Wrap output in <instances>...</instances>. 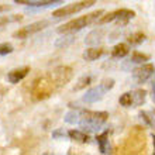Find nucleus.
I'll list each match as a JSON object with an SVG mask.
<instances>
[{
    "label": "nucleus",
    "mask_w": 155,
    "mask_h": 155,
    "mask_svg": "<svg viewBox=\"0 0 155 155\" xmlns=\"http://www.w3.org/2000/svg\"><path fill=\"white\" fill-rule=\"evenodd\" d=\"M65 123L72 126H81L83 131L96 133L102 128L107 121L109 113L107 111H92L86 109H74L65 114Z\"/></svg>",
    "instance_id": "f257e3e1"
},
{
    "label": "nucleus",
    "mask_w": 155,
    "mask_h": 155,
    "mask_svg": "<svg viewBox=\"0 0 155 155\" xmlns=\"http://www.w3.org/2000/svg\"><path fill=\"white\" fill-rule=\"evenodd\" d=\"M104 14L103 10H97L94 13H90V14H86V16L78 17L75 20H71L68 23H65L64 25H61L58 28V33L59 34H66V33H76V31H81L87 25L93 24V23H97V20Z\"/></svg>",
    "instance_id": "f03ea898"
},
{
    "label": "nucleus",
    "mask_w": 155,
    "mask_h": 155,
    "mask_svg": "<svg viewBox=\"0 0 155 155\" xmlns=\"http://www.w3.org/2000/svg\"><path fill=\"white\" fill-rule=\"evenodd\" d=\"M58 86L55 85L54 79L51 78V75H44V76L38 78L33 82V86H31V94L35 100H42V99H47L52 94L54 90H57Z\"/></svg>",
    "instance_id": "7ed1b4c3"
},
{
    "label": "nucleus",
    "mask_w": 155,
    "mask_h": 155,
    "mask_svg": "<svg viewBox=\"0 0 155 155\" xmlns=\"http://www.w3.org/2000/svg\"><path fill=\"white\" fill-rule=\"evenodd\" d=\"M113 86H114V79H104V81H103L102 83H99L97 86L90 87V89L83 94L82 100L86 103L100 102V100L104 97V94H106L109 90L113 89Z\"/></svg>",
    "instance_id": "20e7f679"
},
{
    "label": "nucleus",
    "mask_w": 155,
    "mask_h": 155,
    "mask_svg": "<svg viewBox=\"0 0 155 155\" xmlns=\"http://www.w3.org/2000/svg\"><path fill=\"white\" fill-rule=\"evenodd\" d=\"M94 3H96V0H82V2H76V3L72 4H66L64 7H59L55 12H52V17L54 18H64V17L74 16V14L85 10V8L92 7Z\"/></svg>",
    "instance_id": "39448f33"
},
{
    "label": "nucleus",
    "mask_w": 155,
    "mask_h": 155,
    "mask_svg": "<svg viewBox=\"0 0 155 155\" xmlns=\"http://www.w3.org/2000/svg\"><path fill=\"white\" fill-rule=\"evenodd\" d=\"M49 25L48 20H41V21H35V23H31V24L25 25V27H21L20 30H17L16 33L13 34L14 38H18V40H24V38H28L30 35H33L35 33H40L44 28H47Z\"/></svg>",
    "instance_id": "423d86ee"
},
{
    "label": "nucleus",
    "mask_w": 155,
    "mask_h": 155,
    "mask_svg": "<svg viewBox=\"0 0 155 155\" xmlns=\"http://www.w3.org/2000/svg\"><path fill=\"white\" fill-rule=\"evenodd\" d=\"M155 74V66L152 64H141L138 68L133 71V79L135 83L143 85L148 79H151Z\"/></svg>",
    "instance_id": "0eeeda50"
},
{
    "label": "nucleus",
    "mask_w": 155,
    "mask_h": 155,
    "mask_svg": "<svg viewBox=\"0 0 155 155\" xmlns=\"http://www.w3.org/2000/svg\"><path fill=\"white\" fill-rule=\"evenodd\" d=\"M49 75L54 79L55 85L58 87H61V86H65L72 79L74 72H72V68H69V66H57L52 72H49Z\"/></svg>",
    "instance_id": "6e6552de"
},
{
    "label": "nucleus",
    "mask_w": 155,
    "mask_h": 155,
    "mask_svg": "<svg viewBox=\"0 0 155 155\" xmlns=\"http://www.w3.org/2000/svg\"><path fill=\"white\" fill-rule=\"evenodd\" d=\"M28 72H30L28 66L18 68V69H13L7 74V81L10 82V83H13V85H16V83H18L20 81H23V79L28 75Z\"/></svg>",
    "instance_id": "1a4fd4ad"
},
{
    "label": "nucleus",
    "mask_w": 155,
    "mask_h": 155,
    "mask_svg": "<svg viewBox=\"0 0 155 155\" xmlns=\"http://www.w3.org/2000/svg\"><path fill=\"white\" fill-rule=\"evenodd\" d=\"M103 30L97 28V30H93L92 33H89V35L85 38V44L86 45H90V47H94V45L100 44L103 41Z\"/></svg>",
    "instance_id": "9d476101"
},
{
    "label": "nucleus",
    "mask_w": 155,
    "mask_h": 155,
    "mask_svg": "<svg viewBox=\"0 0 155 155\" xmlns=\"http://www.w3.org/2000/svg\"><path fill=\"white\" fill-rule=\"evenodd\" d=\"M18 4H25V6H33V7H41V6H49L54 3H59L61 0H14Z\"/></svg>",
    "instance_id": "9b49d317"
},
{
    "label": "nucleus",
    "mask_w": 155,
    "mask_h": 155,
    "mask_svg": "<svg viewBox=\"0 0 155 155\" xmlns=\"http://www.w3.org/2000/svg\"><path fill=\"white\" fill-rule=\"evenodd\" d=\"M128 52H130V45L124 44V42L114 45V48L111 49V55L114 58H124L128 55Z\"/></svg>",
    "instance_id": "f8f14e48"
},
{
    "label": "nucleus",
    "mask_w": 155,
    "mask_h": 155,
    "mask_svg": "<svg viewBox=\"0 0 155 155\" xmlns=\"http://www.w3.org/2000/svg\"><path fill=\"white\" fill-rule=\"evenodd\" d=\"M102 54H103L102 48L90 47V48H87L85 52H83V59H85V61H96L97 58L102 57Z\"/></svg>",
    "instance_id": "ddd939ff"
},
{
    "label": "nucleus",
    "mask_w": 155,
    "mask_h": 155,
    "mask_svg": "<svg viewBox=\"0 0 155 155\" xmlns=\"http://www.w3.org/2000/svg\"><path fill=\"white\" fill-rule=\"evenodd\" d=\"M68 135H69L71 140H75L78 143H87L89 141V135L86 134V131L83 130H71L68 131Z\"/></svg>",
    "instance_id": "4468645a"
},
{
    "label": "nucleus",
    "mask_w": 155,
    "mask_h": 155,
    "mask_svg": "<svg viewBox=\"0 0 155 155\" xmlns=\"http://www.w3.org/2000/svg\"><path fill=\"white\" fill-rule=\"evenodd\" d=\"M134 16H135V13L133 10H127V8L117 10V21L120 24H127L128 20H131Z\"/></svg>",
    "instance_id": "2eb2a0df"
},
{
    "label": "nucleus",
    "mask_w": 155,
    "mask_h": 155,
    "mask_svg": "<svg viewBox=\"0 0 155 155\" xmlns=\"http://www.w3.org/2000/svg\"><path fill=\"white\" fill-rule=\"evenodd\" d=\"M74 33H66L64 34L61 38H58L57 42H55V47L57 48H62V47H68L69 44H72L76 38H74V35H72Z\"/></svg>",
    "instance_id": "dca6fc26"
},
{
    "label": "nucleus",
    "mask_w": 155,
    "mask_h": 155,
    "mask_svg": "<svg viewBox=\"0 0 155 155\" xmlns=\"http://www.w3.org/2000/svg\"><path fill=\"white\" fill-rule=\"evenodd\" d=\"M133 97H134V106H143L147 99V92L144 89H138L133 92Z\"/></svg>",
    "instance_id": "f3484780"
},
{
    "label": "nucleus",
    "mask_w": 155,
    "mask_h": 155,
    "mask_svg": "<svg viewBox=\"0 0 155 155\" xmlns=\"http://www.w3.org/2000/svg\"><path fill=\"white\" fill-rule=\"evenodd\" d=\"M107 137H109V131H104V133H102L100 135L96 137L97 144H99V148H100V152H102V154H107V143H109Z\"/></svg>",
    "instance_id": "a211bd4d"
},
{
    "label": "nucleus",
    "mask_w": 155,
    "mask_h": 155,
    "mask_svg": "<svg viewBox=\"0 0 155 155\" xmlns=\"http://www.w3.org/2000/svg\"><path fill=\"white\" fill-rule=\"evenodd\" d=\"M118 102L123 107H133L134 106V97H133V92H127V93L121 94Z\"/></svg>",
    "instance_id": "6ab92c4d"
},
{
    "label": "nucleus",
    "mask_w": 155,
    "mask_h": 155,
    "mask_svg": "<svg viewBox=\"0 0 155 155\" xmlns=\"http://www.w3.org/2000/svg\"><path fill=\"white\" fill-rule=\"evenodd\" d=\"M150 59V57L148 55H145V54L143 52H133L131 54V58H130V64H145V62Z\"/></svg>",
    "instance_id": "aec40b11"
},
{
    "label": "nucleus",
    "mask_w": 155,
    "mask_h": 155,
    "mask_svg": "<svg viewBox=\"0 0 155 155\" xmlns=\"http://www.w3.org/2000/svg\"><path fill=\"white\" fill-rule=\"evenodd\" d=\"M127 41H128L130 45H140L145 41V34L144 33H134L127 38Z\"/></svg>",
    "instance_id": "412c9836"
},
{
    "label": "nucleus",
    "mask_w": 155,
    "mask_h": 155,
    "mask_svg": "<svg viewBox=\"0 0 155 155\" xmlns=\"http://www.w3.org/2000/svg\"><path fill=\"white\" fill-rule=\"evenodd\" d=\"M23 20V16L20 14H10V16H0V27L8 24V23H14V21Z\"/></svg>",
    "instance_id": "4be33fe9"
},
{
    "label": "nucleus",
    "mask_w": 155,
    "mask_h": 155,
    "mask_svg": "<svg viewBox=\"0 0 155 155\" xmlns=\"http://www.w3.org/2000/svg\"><path fill=\"white\" fill-rule=\"evenodd\" d=\"M90 83H92V76L90 75H85V76H82L79 81H78V83L75 85L74 90H81V89H85L86 86H89Z\"/></svg>",
    "instance_id": "5701e85b"
},
{
    "label": "nucleus",
    "mask_w": 155,
    "mask_h": 155,
    "mask_svg": "<svg viewBox=\"0 0 155 155\" xmlns=\"http://www.w3.org/2000/svg\"><path fill=\"white\" fill-rule=\"evenodd\" d=\"M14 51V47H13L10 42H2L0 44V57H4V55H8Z\"/></svg>",
    "instance_id": "b1692460"
},
{
    "label": "nucleus",
    "mask_w": 155,
    "mask_h": 155,
    "mask_svg": "<svg viewBox=\"0 0 155 155\" xmlns=\"http://www.w3.org/2000/svg\"><path fill=\"white\" fill-rule=\"evenodd\" d=\"M140 117H141L144 121H145V124H147V126L154 127V121H152L151 118H150V116H148L145 111H141V113H140Z\"/></svg>",
    "instance_id": "393cba45"
},
{
    "label": "nucleus",
    "mask_w": 155,
    "mask_h": 155,
    "mask_svg": "<svg viewBox=\"0 0 155 155\" xmlns=\"http://www.w3.org/2000/svg\"><path fill=\"white\" fill-rule=\"evenodd\" d=\"M52 137L54 138H64V137H69V135H68V133H65L64 130H57L52 133Z\"/></svg>",
    "instance_id": "a878e982"
},
{
    "label": "nucleus",
    "mask_w": 155,
    "mask_h": 155,
    "mask_svg": "<svg viewBox=\"0 0 155 155\" xmlns=\"http://www.w3.org/2000/svg\"><path fill=\"white\" fill-rule=\"evenodd\" d=\"M10 6H7V4H0V13H4V12H8L10 10Z\"/></svg>",
    "instance_id": "bb28decb"
},
{
    "label": "nucleus",
    "mask_w": 155,
    "mask_h": 155,
    "mask_svg": "<svg viewBox=\"0 0 155 155\" xmlns=\"http://www.w3.org/2000/svg\"><path fill=\"white\" fill-rule=\"evenodd\" d=\"M152 99L155 102V76H154V81H152Z\"/></svg>",
    "instance_id": "cd10ccee"
},
{
    "label": "nucleus",
    "mask_w": 155,
    "mask_h": 155,
    "mask_svg": "<svg viewBox=\"0 0 155 155\" xmlns=\"http://www.w3.org/2000/svg\"><path fill=\"white\" fill-rule=\"evenodd\" d=\"M152 144H154V154H155V135L152 134Z\"/></svg>",
    "instance_id": "c85d7f7f"
},
{
    "label": "nucleus",
    "mask_w": 155,
    "mask_h": 155,
    "mask_svg": "<svg viewBox=\"0 0 155 155\" xmlns=\"http://www.w3.org/2000/svg\"><path fill=\"white\" fill-rule=\"evenodd\" d=\"M154 114H155V111H154Z\"/></svg>",
    "instance_id": "c756f323"
}]
</instances>
